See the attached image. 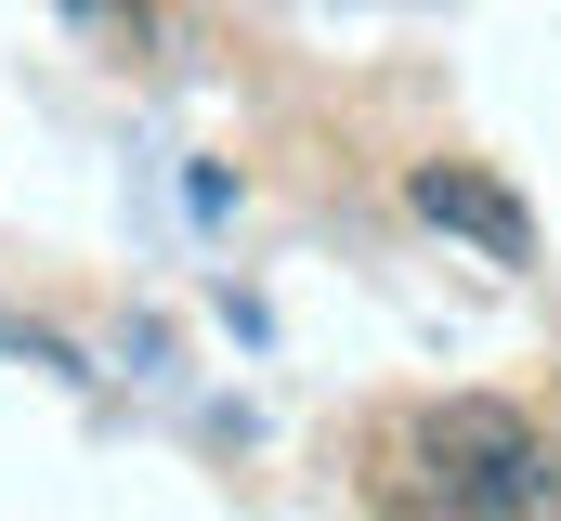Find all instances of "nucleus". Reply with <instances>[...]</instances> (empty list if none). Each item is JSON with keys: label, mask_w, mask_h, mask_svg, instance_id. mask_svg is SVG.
I'll return each mask as SVG.
<instances>
[{"label": "nucleus", "mask_w": 561, "mask_h": 521, "mask_svg": "<svg viewBox=\"0 0 561 521\" xmlns=\"http://www.w3.org/2000/svg\"><path fill=\"white\" fill-rule=\"evenodd\" d=\"M379 496H392V521H561V470L536 443V404L457 391L379 443Z\"/></svg>", "instance_id": "f257e3e1"}, {"label": "nucleus", "mask_w": 561, "mask_h": 521, "mask_svg": "<svg viewBox=\"0 0 561 521\" xmlns=\"http://www.w3.org/2000/svg\"><path fill=\"white\" fill-rule=\"evenodd\" d=\"M536 443H549V470H561V379H549V404H536Z\"/></svg>", "instance_id": "7ed1b4c3"}, {"label": "nucleus", "mask_w": 561, "mask_h": 521, "mask_svg": "<svg viewBox=\"0 0 561 521\" xmlns=\"http://www.w3.org/2000/svg\"><path fill=\"white\" fill-rule=\"evenodd\" d=\"M419 222H444V235H470L483 260H536V222H523V196L496 183V170H470V157H431L419 183Z\"/></svg>", "instance_id": "f03ea898"}]
</instances>
